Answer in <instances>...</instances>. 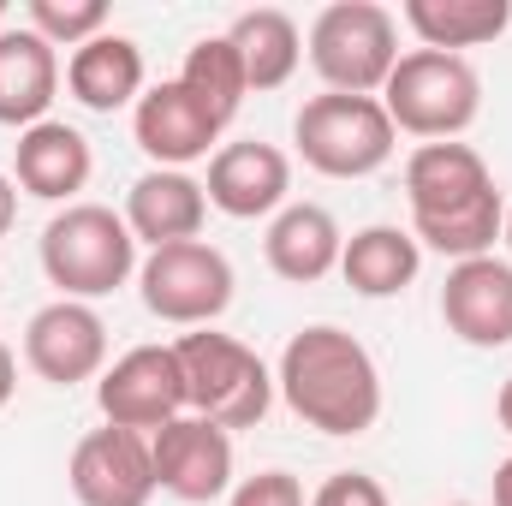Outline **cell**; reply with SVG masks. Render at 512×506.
Here are the masks:
<instances>
[{"label":"cell","mask_w":512,"mask_h":506,"mask_svg":"<svg viewBox=\"0 0 512 506\" xmlns=\"http://www.w3.org/2000/svg\"><path fill=\"white\" fill-rule=\"evenodd\" d=\"M131 131H137V149H143L155 167H179V173H185L191 161L209 155V143H221L227 126H221L179 78H167V84H155V90L137 96Z\"/></svg>","instance_id":"cell-15"},{"label":"cell","mask_w":512,"mask_h":506,"mask_svg":"<svg viewBox=\"0 0 512 506\" xmlns=\"http://www.w3.org/2000/svg\"><path fill=\"white\" fill-rule=\"evenodd\" d=\"M90 167H96L90 137L66 120H42V126L18 131V143H12V185L42 203H66L72 191H84Z\"/></svg>","instance_id":"cell-17"},{"label":"cell","mask_w":512,"mask_h":506,"mask_svg":"<svg viewBox=\"0 0 512 506\" xmlns=\"http://www.w3.org/2000/svg\"><path fill=\"white\" fill-rule=\"evenodd\" d=\"M12 387H18V358H12V346L0 340V411H6V399H12Z\"/></svg>","instance_id":"cell-29"},{"label":"cell","mask_w":512,"mask_h":506,"mask_svg":"<svg viewBox=\"0 0 512 506\" xmlns=\"http://www.w3.org/2000/svg\"><path fill=\"white\" fill-rule=\"evenodd\" d=\"M60 96V54L30 24L0 30V126H42Z\"/></svg>","instance_id":"cell-18"},{"label":"cell","mask_w":512,"mask_h":506,"mask_svg":"<svg viewBox=\"0 0 512 506\" xmlns=\"http://www.w3.org/2000/svg\"><path fill=\"white\" fill-rule=\"evenodd\" d=\"M292 143L304 155V167H316L322 179H370L393 161L399 131L387 120L382 96H310L292 120Z\"/></svg>","instance_id":"cell-6"},{"label":"cell","mask_w":512,"mask_h":506,"mask_svg":"<svg viewBox=\"0 0 512 506\" xmlns=\"http://www.w3.org/2000/svg\"><path fill=\"white\" fill-rule=\"evenodd\" d=\"M209 221V197H203V179L179 173V167H149L143 179H131L126 191V227L137 245L161 251V245H185L197 239Z\"/></svg>","instance_id":"cell-16"},{"label":"cell","mask_w":512,"mask_h":506,"mask_svg":"<svg viewBox=\"0 0 512 506\" xmlns=\"http://www.w3.org/2000/svg\"><path fill=\"white\" fill-rule=\"evenodd\" d=\"M286 191H292V161L286 149L274 143H221L215 161H209V179H203V197L209 209L233 215V221H256V215H280L286 209Z\"/></svg>","instance_id":"cell-14"},{"label":"cell","mask_w":512,"mask_h":506,"mask_svg":"<svg viewBox=\"0 0 512 506\" xmlns=\"http://www.w3.org/2000/svg\"><path fill=\"white\" fill-rule=\"evenodd\" d=\"M405 24L417 30L423 48L459 54V48H483L507 36L512 0H405Z\"/></svg>","instance_id":"cell-23"},{"label":"cell","mask_w":512,"mask_h":506,"mask_svg":"<svg viewBox=\"0 0 512 506\" xmlns=\"http://www.w3.org/2000/svg\"><path fill=\"white\" fill-rule=\"evenodd\" d=\"M24 364L54 387L96 381L108 370V322L78 298H54L24 322Z\"/></svg>","instance_id":"cell-11"},{"label":"cell","mask_w":512,"mask_h":506,"mask_svg":"<svg viewBox=\"0 0 512 506\" xmlns=\"http://www.w3.org/2000/svg\"><path fill=\"white\" fill-rule=\"evenodd\" d=\"M227 506H310V501H304V489H298L292 471H256V477H245L233 489Z\"/></svg>","instance_id":"cell-26"},{"label":"cell","mask_w":512,"mask_h":506,"mask_svg":"<svg viewBox=\"0 0 512 506\" xmlns=\"http://www.w3.org/2000/svg\"><path fill=\"white\" fill-rule=\"evenodd\" d=\"M310 66L334 96H382L399 66V24L376 0H334L310 24Z\"/></svg>","instance_id":"cell-7"},{"label":"cell","mask_w":512,"mask_h":506,"mask_svg":"<svg viewBox=\"0 0 512 506\" xmlns=\"http://www.w3.org/2000/svg\"><path fill=\"white\" fill-rule=\"evenodd\" d=\"M137 292H143L149 316H161L173 328H209L233 304V262L215 245H203V239L161 245V251L143 256Z\"/></svg>","instance_id":"cell-8"},{"label":"cell","mask_w":512,"mask_h":506,"mask_svg":"<svg viewBox=\"0 0 512 506\" xmlns=\"http://www.w3.org/2000/svg\"><path fill=\"white\" fill-rule=\"evenodd\" d=\"M423 268V245L405 227H364L346 239L340 251V274L358 298H399Z\"/></svg>","instance_id":"cell-21"},{"label":"cell","mask_w":512,"mask_h":506,"mask_svg":"<svg viewBox=\"0 0 512 506\" xmlns=\"http://www.w3.org/2000/svg\"><path fill=\"white\" fill-rule=\"evenodd\" d=\"M173 358H179V376H185V411L191 417H209L227 435L233 429H256L268 417L274 376H268V364L256 358L245 340L197 328V334L173 340Z\"/></svg>","instance_id":"cell-4"},{"label":"cell","mask_w":512,"mask_h":506,"mask_svg":"<svg viewBox=\"0 0 512 506\" xmlns=\"http://www.w3.org/2000/svg\"><path fill=\"white\" fill-rule=\"evenodd\" d=\"M441 322L477 352L512 346V262H501V256L453 262L447 286H441Z\"/></svg>","instance_id":"cell-13"},{"label":"cell","mask_w":512,"mask_h":506,"mask_svg":"<svg viewBox=\"0 0 512 506\" xmlns=\"http://www.w3.org/2000/svg\"><path fill=\"white\" fill-rule=\"evenodd\" d=\"M155 459V489L185 506H209L233 489V435L209 417H173L167 429L149 435Z\"/></svg>","instance_id":"cell-9"},{"label":"cell","mask_w":512,"mask_h":506,"mask_svg":"<svg viewBox=\"0 0 512 506\" xmlns=\"http://www.w3.org/2000/svg\"><path fill=\"white\" fill-rule=\"evenodd\" d=\"M382 108L393 131H411L423 143H453L483 114V78L465 54L411 48V54H399L393 78L382 84Z\"/></svg>","instance_id":"cell-5"},{"label":"cell","mask_w":512,"mask_h":506,"mask_svg":"<svg viewBox=\"0 0 512 506\" xmlns=\"http://www.w3.org/2000/svg\"><path fill=\"white\" fill-rule=\"evenodd\" d=\"M0 18H6V0H0Z\"/></svg>","instance_id":"cell-33"},{"label":"cell","mask_w":512,"mask_h":506,"mask_svg":"<svg viewBox=\"0 0 512 506\" xmlns=\"http://www.w3.org/2000/svg\"><path fill=\"white\" fill-rule=\"evenodd\" d=\"M96 405L114 429H131V435H155L173 417H185V376L173 346H131L114 370H102Z\"/></svg>","instance_id":"cell-10"},{"label":"cell","mask_w":512,"mask_h":506,"mask_svg":"<svg viewBox=\"0 0 512 506\" xmlns=\"http://www.w3.org/2000/svg\"><path fill=\"white\" fill-rule=\"evenodd\" d=\"M66 90H72V102H84L90 114L137 108V96H143V48H137L131 36L102 30L96 42L72 48V60H66Z\"/></svg>","instance_id":"cell-20"},{"label":"cell","mask_w":512,"mask_h":506,"mask_svg":"<svg viewBox=\"0 0 512 506\" xmlns=\"http://www.w3.org/2000/svg\"><path fill=\"white\" fill-rule=\"evenodd\" d=\"M42 274L48 286H60V298H108L137 274V239H131L126 215H114L108 203H66L48 227H42Z\"/></svg>","instance_id":"cell-3"},{"label":"cell","mask_w":512,"mask_h":506,"mask_svg":"<svg viewBox=\"0 0 512 506\" xmlns=\"http://www.w3.org/2000/svg\"><path fill=\"white\" fill-rule=\"evenodd\" d=\"M495 417H501V429L512 435V376L501 381V399H495Z\"/></svg>","instance_id":"cell-31"},{"label":"cell","mask_w":512,"mask_h":506,"mask_svg":"<svg viewBox=\"0 0 512 506\" xmlns=\"http://www.w3.org/2000/svg\"><path fill=\"white\" fill-rule=\"evenodd\" d=\"M12 221H18V185L0 173V239L12 233Z\"/></svg>","instance_id":"cell-28"},{"label":"cell","mask_w":512,"mask_h":506,"mask_svg":"<svg viewBox=\"0 0 512 506\" xmlns=\"http://www.w3.org/2000/svg\"><path fill=\"white\" fill-rule=\"evenodd\" d=\"M227 42L239 48L245 84H251V90H280V84L298 72V60H304V36H298L292 12H280V6L239 12L233 30H227Z\"/></svg>","instance_id":"cell-22"},{"label":"cell","mask_w":512,"mask_h":506,"mask_svg":"<svg viewBox=\"0 0 512 506\" xmlns=\"http://www.w3.org/2000/svg\"><path fill=\"white\" fill-rule=\"evenodd\" d=\"M262 251H268V268H274L280 280H292V286H316L322 274L340 268L346 233H340V221H334L322 203H286V209L268 221Z\"/></svg>","instance_id":"cell-19"},{"label":"cell","mask_w":512,"mask_h":506,"mask_svg":"<svg viewBox=\"0 0 512 506\" xmlns=\"http://www.w3.org/2000/svg\"><path fill=\"white\" fill-rule=\"evenodd\" d=\"M405 203H411V239L429 251L471 262L495 256L507 227V203L489 179V161L471 143H423L405 161Z\"/></svg>","instance_id":"cell-1"},{"label":"cell","mask_w":512,"mask_h":506,"mask_svg":"<svg viewBox=\"0 0 512 506\" xmlns=\"http://www.w3.org/2000/svg\"><path fill=\"white\" fill-rule=\"evenodd\" d=\"M501 239H507V251H512V209H507V227H501Z\"/></svg>","instance_id":"cell-32"},{"label":"cell","mask_w":512,"mask_h":506,"mask_svg":"<svg viewBox=\"0 0 512 506\" xmlns=\"http://www.w3.org/2000/svg\"><path fill=\"white\" fill-rule=\"evenodd\" d=\"M66 483L78 506H149L155 495V459H149V435L131 429H90L72 447Z\"/></svg>","instance_id":"cell-12"},{"label":"cell","mask_w":512,"mask_h":506,"mask_svg":"<svg viewBox=\"0 0 512 506\" xmlns=\"http://www.w3.org/2000/svg\"><path fill=\"white\" fill-rule=\"evenodd\" d=\"M179 84L221 120V126H233V114H239V102L251 96V84H245V60H239V48L227 42V36H203L191 54H185V66H179Z\"/></svg>","instance_id":"cell-24"},{"label":"cell","mask_w":512,"mask_h":506,"mask_svg":"<svg viewBox=\"0 0 512 506\" xmlns=\"http://www.w3.org/2000/svg\"><path fill=\"white\" fill-rule=\"evenodd\" d=\"M495 506H512V459L495 465Z\"/></svg>","instance_id":"cell-30"},{"label":"cell","mask_w":512,"mask_h":506,"mask_svg":"<svg viewBox=\"0 0 512 506\" xmlns=\"http://www.w3.org/2000/svg\"><path fill=\"white\" fill-rule=\"evenodd\" d=\"M310 506H387V489L376 477H364V471H334V477L310 495Z\"/></svg>","instance_id":"cell-27"},{"label":"cell","mask_w":512,"mask_h":506,"mask_svg":"<svg viewBox=\"0 0 512 506\" xmlns=\"http://www.w3.org/2000/svg\"><path fill=\"white\" fill-rule=\"evenodd\" d=\"M453 506H471V501H453Z\"/></svg>","instance_id":"cell-34"},{"label":"cell","mask_w":512,"mask_h":506,"mask_svg":"<svg viewBox=\"0 0 512 506\" xmlns=\"http://www.w3.org/2000/svg\"><path fill=\"white\" fill-rule=\"evenodd\" d=\"M274 393L286 411L322 435H364L382 417V370L364 340H352L334 322L298 328L280 352Z\"/></svg>","instance_id":"cell-2"},{"label":"cell","mask_w":512,"mask_h":506,"mask_svg":"<svg viewBox=\"0 0 512 506\" xmlns=\"http://www.w3.org/2000/svg\"><path fill=\"white\" fill-rule=\"evenodd\" d=\"M30 30L54 48H84L108 30V0H30L24 6Z\"/></svg>","instance_id":"cell-25"}]
</instances>
